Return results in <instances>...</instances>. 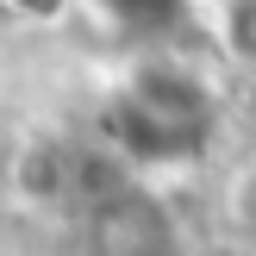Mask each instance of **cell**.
I'll list each match as a JSON object with an SVG mask.
<instances>
[{"label":"cell","mask_w":256,"mask_h":256,"mask_svg":"<svg viewBox=\"0 0 256 256\" xmlns=\"http://www.w3.org/2000/svg\"><path fill=\"white\" fill-rule=\"evenodd\" d=\"M112 138L132 162H188L212 144V94L182 69H144L112 100Z\"/></svg>","instance_id":"cell-1"},{"label":"cell","mask_w":256,"mask_h":256,"mask_svg":"<svg viewBox=\"0 0 256 256\" xmlns=\"http://www.w3.org/2000/svg\"><path fill=\"white\" fill-rule=\"evenodd\" d=\"M69 256H188V232L162 188L119 182L75 212Z\"/></svg>","instance_id":"cell-2"},{"label":"cell","mask_w":256,"mask_h":256,"mask_svg":"<svg viewBox=\"0 0 256 256\" xmlns=\"http://www.w3.org/2000/svg\"><path fill=\"white\" fill-rule=\"evenodd\" d=\"M219 219H225L232 238H250V244H256V150L225 175V188H219Z\"/></svg>","instance_id":"cell-3"},{"label":"cell","mask_w":256,"mask_h":256,"mask_svg":"<svg viewBox=\"0 0 256 256\" xmlns=\"http://www.w3.org/2000/svg\"><path fill=\"white\" fill-rule=\"evenodd\" d=\"M225 50H232L244 69H256V0H238L225 12Z\"/></svg>","instance_id":"cell-4"},{"label":"cell","mask_w":256,"mask_h":256,"mask_svg":"<svg viewBox=\"0 0 256 256\" xmlns=\"http://www.w3.org/2000/svg\"><path fill=\"white\" fill-rule=\"evenodd\" d=\"M188 256H256V244H250V238L219 232V238H206V244H188Z\"/></svg>","instance_id":"cell-5"}]
</instances>
